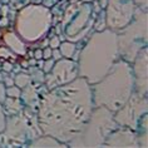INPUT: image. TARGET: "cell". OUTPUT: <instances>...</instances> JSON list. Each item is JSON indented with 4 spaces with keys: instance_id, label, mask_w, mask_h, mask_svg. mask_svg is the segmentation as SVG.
I'll use <instances>...</instances> for the list:
<instances>
[{
    "instance_id": "6da1fadb",
    "label": "cell",
    "mask_w": 148,
    "mask_h": 148,
    "mask_svg": "<svg viewBox=\"0 0 148 148\" xmlns=\"http://www.w3.org/2000/svg\"><path fill=\"white\" fill-rule=\"evenodd\" d=\"M93 108L90 84L78 77L40 97L36 117L43 134L68 144L80 133Z\"/></svg>"
},
{
    "instance_id": "7a4b0ae2",
    "label": "cell",
    "mask_w": 148,
    "mask_h": 148,
    "mask_svg": "<svg viewBox=\"0 0 148 148\" xmlns=\"http://www.w3.org/2000/svg\"><path fill=\"white\" fill-rule=\"evenodd\" d=\"M118 59L119 53L117 32L108 28L95 32L79 51L77 60L79 77L84 78L92 86L99 82L112 69Z\"/></svg>"
},
{
    "instance_id": "3957f363",
    "label": "cell",
    "mask_w": 148,
    "mask_h": 148,
    "mask_svg": "<svg viewBox=\"0 0 148 148\" xmlns=\"http://www.w3.org/2000/svg\"><path fill=\"white\" fill-rule=\"evenodd\" d=\"M94 107L103 106L114 113L134 93L131 63L118 59L99 82L90 86Z\"/></svg>"
},
{
    "instance_id": "277c9868",
    "label": "cell",
    "mask_w": 148,
    "mask_h": 148,
    "mask_svg": "<svg viewBox=\"0 0 148 148\" xmlns=\"http://www.w3.org/2000/svg\"><path fill=\"white\" fill-rule=\"evenodd\" d=\"M113 116L114 113L106 107H94L83 129L68 147H103L107 137L119 127Z\"/></svg>"
},
{
    "instance_id": "5b68a950",
    "label": "cell",
    "mask_w": 148,
    "mask_h": 148,
    "mask_svg": "<svg viewBox=\"0 0 148 148\" xmlns=\"http://www.w3.org/2000/svg\"><path fill=\"white\" fill-rule=\"evenodd\" d=\"M53 24L51 10L42 4H29L16 14L15 32L27 43H35L45 36Z\"/></svg>"
},
{
    "instance_id": "8992f818",
    "label": "cell",
    "mask_w": 148,
    "mask_h": 148,
    "mask_svg": "<svg viewBox=\"0 0 148 148\" xmlns=\"http://www.w3.org/2000/svg\"><path fill=\"white\" fill-rule=\"evenodd\" d=\"M119 58L132 64L134 58L148 42V18L147 10L136 9L131 23L117 32Z\"/></svg>"
},
{
    "instance_id": "52a82bcc",
    "label": "cell",
    "mask_w": 148,
    "mask_h": 148,
    "mask_svg": "<svg viewBox=\"0 0 148 148\" xmlns=\"http://www.w3.org/2000/svg\"><path fill=\"white\" fill-rule=\"evenodd\" d=\"M32 108L23 109L20 113L6 118V127L0 133V146L18 147L25 144L28 139H33L42 133L38 121L30 123Z\"/></svg>"
},
{
    "instance_id": "ba28073f",
    "label": "cell",
    "mask_w": 148,
    "mask_h": 148,
    "mask_svg": "<svg viewBox=\"0 0 148 148\" xmlns=\"http://www.w3.org/2000/svg\"><path fill=\"white\" fill-rule=\"evenodd\" d=\"M93 6L88 3H77L66 8L60 21L65 40L79 42L93 27Z\"/></svg>"
},
{
    "instance_id": "9c48e42d",
    "label": "cell",
    "mask_w": 148,
    "mask_h": 148,
    "mask_svg": "<svg viewBox=\"0 0 148 148\" xmlns=\"http://www.w3.org/2000/svg\"><path fill=\"white\" fill-rule=\"evenodd\" d=\"M148 110V99L147 97L133 93L129 99L114 112V121L119 127H127L136 131L140 118L147 114Z\"/></svg>"
},
{
    "instance_id": "30bf717a",
    "label": "cell",
    "mask_w": 148,
    "mask_h": 148,
    "mask_svg": "<svg viewBox=\"0 0 148 148\" xmlns=\"http://www.w3.org/2000/svg\"><path fill=\"white\" fill-rule=\"evenodd\" d=\"M137 6L133 0H108L106 6V24L110 30L118 32L131 23Z\"/></svg>"
},
{
    "instance_id": "8fae6325",
    "label": "cell",
    "mask_w": 148,
    "mask_h": 148,
    "mask_svg": "<svg viewBox=\"0 0 148 148\" xmlns=\"http://www.w3.org/2000/svg\"><path fill=\"white\" fill-rule=\"evenodd\" d=\"M78 77V63L69 58H62L55 62L51 70L45 74L44 83L47 89L50 90L55 87H60L73 82Z\"/></svg>"
},
{
    "instance_id": "7c38bea8",
    "label": "cell",
    "mask_w": 148,
    "mask_h": 148,
    "mask_svg": "<svg viewBox=\"0 0 148 148\" xmlns=\"http://www.w3.org/2000/svg\"><path fill=\"white\" fill-rule=\"evenodd\" d=\"M132 72L134 79V92L147 97L148 93V48H143L132 62Z\"/></svg>"
},
{
    "instance_id": "4fadbf2b",
    "label": "cell",
    "mask_w": 148,
    "mask_h": 148,
    "mask_svg": "<svg viewBox=\"0 0 148 148\" xmlns=\"http://www.w3.org/2000/svg\"><path fill=\"white\" fill-rule=\"evenodd\" d=\"M103 147H138L136 131L127 127H118L107 137Z\"/></svg>"
},
{
    "instance_id": "5bb4252c",
    "label": "cell",
    "mask_w": 148,
    "mask_h": 148,
    "mask_svg": "<svg viewBox=\"0 0 148 148\" xmlns=\"http://www.w3.org/2000/svg\"><path fill=\"white\" fill-rule=\"evenodd\" d=\"M3 42H4L5 47H8L15 55L24 57L27 54V42H24L15 30L5 32L3 35Z\"/></svg>"
},
{
    "instance_id": "9a60e30c",
    "label": "cell",
    "mask_w": 148,
    "mask_h": 148,
    "mask_svg": "<svg viewBox=\"0 0 148 148\" xmlns=\"http://www.w3.org/2000/svg\"><path fill=\"white\" fill-rule=\"evenodd\" d=\"M20 99L23 101V104L29 107V108H32V109L38 108L40 97H39L38 89H36V87L34 86V84L30 83L29 86H27L25 88L21 89Z\"/></svg>"
},
{
    "instance_id": "2e32d148",
    "label": "cell",
    "mask_w": 148,
    "mask_h": 148,
    "mask_svg": "<svg viewBox=\"0 0 148 148\" xmlns=\"http://www.w3.org/2000/svg\"><path fill=\"white\" fill-rule=\"evenodd\" d=\"M29 147H68V144L60 142V140L55 139L54 137L48 136V134H40L35 138H33L28 143Z\"/></svg>"
},
{
    "instance_id": "e0dca14e",
    "label": "cell",
    "mask_w": 148,
    "mask_h": 148,
    "mask_svg": "<svg viewBox=\"0 0 148 148\" xmlns=\"http://www.w3.org/2000/svg\"><path fill=\"white\" fill-rule=\"evenodd\" d=\"M147 114L140 118L138 125L136 128V134H137V140H138V147H143V148H147L148 146V127H147Z\"/></svg>"
},
{
    "instance_id": "ac0fdd59",
    "label": "cell",
    "mask_w": 148,
    "mask_h": 148,
    "mask_svg": "<svg viewBox=\"0 0 148 148\" xmlns=\"http://www.w3.org/2000/svg\"><path fill=\"white\" fill-rule=\"evenodd\" d=\"M3 107H4L5 114H8V116L18 114L24 109V104L20 101V98H13V97H6L4 103H3Z\"/></svg>"
},
{
    "instance_id": "d6986e66",
    "label": "cell",
    "mask_w": 148,
    "mask_h": 148,
    "mask_svg": "<svg viewBox=\"0 0 148 148\" xmlns=\"http://www.w3.org/2000/svg\"><path fill=\"white\" fill-rule=\"evenodd\" d=\"M58 49L62 53L63 58L72 59L74 53L77 51V43L69 42V40H64V42H60V45H59Z\"/></svg>"
},
{
    "instance_id": "ffe728a7",
    "label": "cell",
    "mask_w": 148,
    "mask_h": 148,
    "mask_svg": "<svg viewBox=\"0 0 148 148\" xmlns=\"http://www.w3.org/2000/svg\"><path fill=\"white\" fill-rule=\"evenodd\" d=\"M32 82V77L29 75L28 73H16L15 75H14V84H15L16 87L19 88H25L27 86H29Z\"/></svg>"
},
{
    "instance_id": "44dd1931",
    "label": "cell",
    "mask_w": 148,
    "mask_h": 148,
    "mask_svg": "<svg viewBox=\"0 0 148 148\" xmlns=\"http://www.w3.org/2000/svg\"><path fill=\"white\" fill-rule=\"evenodd\" d=\"M29 72H30L29 75L32 77V82H36V83H43L44 82L45 73H44L42 69H39L38 66H32Z\"/></svg>"
},
{
    "instance_id": "7402d4cb",
    "label": "cell",
    "mask_w": 148,
    "mask_h": 148,
    "mask_svg": "<svg viewBox=\"0 0 148 148\" xmlns=\"http://www.w3.org/2000/svg\"><path fill=\"white\" fill-rule=\"evenodd\" d=\"M21 95V88L16 87L15 84L10 87H6V97H13V98H20Z\"/></svg>"
},
{
    "instance_id": "603a6c76",
    "label": "cell",
    "mask_w": 148,
    "mask_h": 148,
    "mask_svg": "<svg viewBox=\"0 0 148 148\" xmlns=\"http://www.w3.org/2000/svg\"><path fill=\"white\" fill-rule=\"evenodd\" d=\"M6 127V114L3 107V103H0V133L4 132V129Z\"/></svg>"
},
{
    "instance_id": "cb8c5ba5",
    "label": "cell",
    "mask_w": 148,
    "mask_h": 148,
    "mask_svg": "<svg viewBox=\"0 0 148 148\" xmlns=\"http://www.w3.org/2000/svg\"><path fill=\"white\" fill-rule=\"evenodd\" d=\"M60 42H62L60 36L59 35H53V36H50L49 43H48V47H50L51 49H57V48H59V45H60Z\"/></svg>"
},
{
    "instance_id": "d4e9b609",
    "label": "cell",
    "mask_w": 148,
    "mask_h": 148,
    "mask_svg": "<svg viewBox=\"0 0 148 148\" xmlns=\"http://www.w3.org/2000/svg\"><path fill=\"white\" fill-rule=\"evenodd\" d=\"M1 57L5 58V59L15 58V54H14L8 47H0V58H1Z\"/></svg>"
},
{
    "instance_id": "484cf974",
    "label": "cell",
    "mask_w": 148,
    "mask_h": 148,
    "mask_svg": "<svg viewBox=\"0 0 148 148\" xmlns=\"http://www.w3.org/2000/svg\"><path fill=\"white\" fill-rule=\"evenodd\" d=\"M54 63H55V60L53 58H49V59H44V64H43V72L44 73H49L50 70H51V68H53V65H54Z\"/></svg>"
},
{
    "instance_id": "4316f807",
    "label": "cell",
    "mask_w": 148,
    "mask_h": 148,
    "mask_svg": "<svg viewBox=\"0 0 148 148\" xmlns=\"http://www.w3.org/2000/svg\"><path fill=\"white\" fill-rule=\"evenodd\" d=\"M6 98V87L3 82H0V103H4Z\"/></svg>"
},
{
    "instance_id": "83f0119b",
    "label": "cell",
    "mask_w": 148,
    "mask_h": 148,
    "mask_svg": "<svg viewBox=\"0 0 148 148\" xmlns=\"http://www.w3.org/2000/svg\"><path fill=\"white\" fill-rule=\"evenodd\" d=\"M137 8L142 9V10H147V5H148V0H133Z\"/></svg>"
},
{
    "instance_id": "f1b7e54d",
    "label": "cell",
    "mask_w": 148,
    "mask_h": 148,
    "mask_svg": "<svg viewBox=\"0 0 148 148\" xmlns=\"http://www.w3.org/2000/svg\"><path fill=\"white\" fill-rule=\"evenodd\" d=\"M1 69L4 70L5 73H10V72H13L14 70V64L13 63H10V62H4L3 63V65H1Z\"/></svg>"
},
{
    "instance_id": "f546056e",
    "label": "cell",
    "mask_w": 148,
    "mask_h": 148,
    "mask_svg": "<svg viewBox=\"0 0 148 148\" xmlns=\"http://www.w3.org/2000/svg\"><path fill=\"white\" fill-rule=\"evenodd\" d=\"M3 83L5 84V87H10V86H14V78L13 77H9L8 73L4 75V79H3Z\"/></svg>"
},
{
    "instance_id": "4dcf8cb0",
    "label": "cell",
    "mask_w": 148,
    "mask_h": 148,
    "mask_svg": "<svg viewBox=\"0 0 148 148\" xmlns=\"http://www.w3.org/2000/svg\"><path fill=\"white\" fill-rule=\"evenodd\" d=\"M51 58H53L55 62L63 58V57H62V53H60V51H59L58 48H57V49H51Z\"/></svg>"
},
{
    "instance_id": "1f68e13d",
    "label": "cell",
    "mask_w": 148,
    "mask_h": 148,
    "mask_svg": "<svg viewBox=\"0 0 148 148\" xmlns=\"http://www.w3.org/2000/svg\"><path fill=\"white\" fill-rule=\"evenodd\" d=\"M58 3V0H42V5L47 6V8H53V6Z\"/></svg>"
},
{
    "instance_id": "d6a6232c",
    "label": "cell",
    "mask_w": 148,
    "mask_h": 148,
    "mask_svg": "<svg viewBox=\"0 0 148 148\" xmlns=\"http://www.w3.org/2000/svg\"><path fill=\"white\" fill-rule=\"evenodd\" d=\"M49 58H51V48L45 47L43 49V59H49Z\"/></svg>"
},
{
    "instance_id": "836d02e7",
    "label": "cell",
    "mask_w": 148,
    "mask_h": 148,
    "mask_svg": "<svg viewBox=\"0 0 148 148\" xmlns=\"http://www.w3.org/2000/svg\"><path fill=\"white\" fill-rule=\"evenodd\" d=\"M33 58H34L35 60H40V59H43V50L42 49H36L35 51H33Z\"/></svg>"
}]
</instances>
